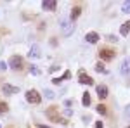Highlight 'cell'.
I'll use <instances>...</instances> for the list:
<instances>
[{
  "instance_id": "obj_1",
  "label": "cell",
  "mask_w": 130,
  "mask_h": 128,
  "mask_svg": "<svg viewBox=\"0 0 130 128\" xmlns=\"http://www.w3.org/2000/svg\"><path fill=\"white\" fill-rule=\"evenodd\" d=\"M59 26H61V31L64 36H70L71 33L75 31V21L71 19H61L59 21Z\"/></svg>"
},
{
  "instance_id": "obj_2",
  "label": "cell",
  "mask_w": 130,
  "mask_h": 128,
  "mask_svg": "<svg viewBox=\"0 0 130 128\" xmlns=\"http://www.w3.org/2000/svg\"><path fill=\"white\" fill-rule=\"evenodd\" d=\"M45 114H47L49 119H50V121H54V123H66V119H62L59 116V113H57V107H56V106L49 107L47 111H45Z\"/></svg>"
},
{
  "instance_id": "obj_3",
  "label": "cell",
  "mask_w": 130,
  "mask_h": 128,
  "mask_svg": "<svg viewBox=\"0 0 130 128\" xmlns=\"http://www.w3.org/2000/svg\"><path fill=\"white\" fill-rule=\"evenodd\" d=\"M26 100H28L30 104H40L42 97H40V94H38L37 90H28V92H26Z\"/></svg>"
},
{
  "instance_id": "obj_4",
  "label": "cell",
  "mask_w": 130,
  "mask_h": 128,
  "mask_svg": "<svg viewBox=\"0 0 130 128\" xmlns=\"http://www.w3.org/2000/svg\"><path fill=\"white\" fill-rule=\"evenodd\" d=\"M9 64L14 71H21V69H23V57H21V56H12L10 61H9Z\"/></svg>"
},
{
  "instance_id": "obj_5",
  "label": "cell",
  "mask_w": 130,
  "mask_h": 128,
  "mask_svg": "<svg viewBox=\"0 0 130 128\" xmlns=\"http://www.w3.org/2000/svg\"><path fill=\"white\" fill-rule=\"evenodd\" d=\"M99 56H101V59L102 61H111V59H115V50H111V49H101L99 50Z\"/></svg>"
},
{
  "instance_id": "obj_6",
  "label": "cell",
  "mask_w": 130,
  "mask_h": 128,
  "mask_svg": "<svg viewBox=\"0 0 130 128\" xmlns=\"http://www.w3.org/2000/svg\"><path fill=\"white\" fill-rule=\"evenodd\" d=\"M42 7H43V10H56L57 9V2L56 0H43Z\"/></svg>"
},
{
  "instance_id": "obj_7",
  "label": "cell",
  "mask_w": 130,
  "mask_h": 128,
  "mask_svg": "<svg viewBox=\"0 0 130 128\" xmlns=\"http://www.w3.org/2000/svg\"><path fill=\"white\" fill-rule=\"evenodd\" d=\"M19 88L14 87V85H9V83H4V94L5 95H12V94H18Z\"/></svg>"
},
{
  "instance_id": "obj_8",
  "label": "cell",
  "mask_w": 130,
  "mask_h": 128,
  "mask_svg": "<svg viewBox=\"0 0 130 128\" xmlns=\"http://www.w3.org/2000/svg\"><path fill=\"white\" fill-rule=\"evenodd\" d=\"M78 81H80L82 85H92V83H94V80L90 78V76H87L83 71L80 73V78H78Z\"/></svg>"
},
{
  "instance_id": "obj_9",
  "label": "cell",
  "mask_w": 130,
  "mask_h": 128,
  "mask_svg": "<svg viewBox=\"0 0 130 128\" xmlns=\"http://www.w3.org/2000/svg\"><path fill=\"white\" fill-rule=\"evenodd\" d=\"M120 71H121V75H130V59H125L123 62H121V68H120Z\"/></svg>"
},
{
  "instance_id": "obj_10",
  "label": "cell",
  "mask_w": 130,
  "mask_h": 128,
  "mask_svg": "<svg viewBox=\"0 0 130 128\" xmlns=\"http://www.w3.org/2000/svg\"><path fill=\"white\" fill-rule=\"evenodd\" d=\"M97 95H99V99H106L108 97V87L106 85H99L97 87Z\"/></svg>"
},
{
  "instance_id": "obj_11",
  "label": "cell",
  "mask_w": 130,
  "mask_h": 128,
  "mask_svg": "<svg viewBox=\"0 0 130 128\" xmlns=\"http://www.w3.org/2000/svg\"><path fill=\"white\" fill-rule=\"evenodd\" d=\"M120 33L123 35V36H127V35H130V21H127V23H123V24H121Z\"/></svg>"
},
{
  "instance_id": "obj_12",
  "label": "cell",
  "mask_w": 130,
  "mask_h": 128,
  "mask_svg": "<svg viewBox=\"0 0 130 128\" xmlns=\"http://www.w3.org/2000/svg\"><path fill=\"white\" fill-rule=\"evenodd\" d=\"M85 38H87V42H90V43H97V42H99V35L92 31V33H87Z\"/></svg>"
},
{
  "instance_id": "obj_13",
  "label": "cell",
  "mask_w": 130,
  "mask_h": 128,
  "mask_svg": "<svg viewBox=\"0 0 130 128\" xmlns=\"http://www.w3.org/2000/svg\"><path fill=\"white\" fill-rule=\"evenodd\" d=\"M28 56H30L31 59H33V57H40V49H38V45H33Z\"/></svg>"
},
{
  "instance_id": "obj_14",
  "label": "cell",
  "mask_w": 130,
  "mask_h": 128,
  "mask_svg": "<svg viewBox=\"0 0 130 128\" xmlns=\"http://www.w3.org/2000/svg\"><path fill=\"white\" fill-rule=\"evenodd\" d=\"M80 14H82V9L78 7V5H76V7H73V9H71V21L76 19V17H78Z\"/></svg>"
},
{
  "instance_id": "obj_15",
  "label": "cell",
  "mask_w": 130,
  "mask_h": 128,
  "mask_svg": "<svg viewBox=\"0 0 130 128\" xmlns=\"http://www.w3.org/2000/svg\"><path fill=\"white\" fill-rule=\"evenodd\" d=\"M82 104H83L85 107L90 106V94H89V92H85V94H83V100H82Z\"/></svg>"
},
{
  "instance_id": "obj_16",
  "label": "cell",
  "mask_w": 130,
  "mask_h": 128,
  "mask_svg": "<svg viewBox=\"0 0 130 128\" xmlns=\"http://www.w3.org/2000/svg\"><path fill=\"white\" fill-rule=\"evenodd\" d=\"M95 71H99V73H108L102 62H97V64H95Z\"/></svg>"
},
{
  "instance_id": "obj_17",
  "label": "cell",
  "mask_w": 130,
  "mask_h": 128,
  "mask_svg": "<svg viewBox=\"0 0 130 128\" xmlns=\"http://www.w3.org/2000/svg\"><path fill=\"white\" fill-rule=\"evenodd\" d=\"M30 73L33 75V76H38V75H40V69L37 68V66H31V68H30Z\"/></svg>"
},
{
  "instance_id": "obj_18",
  "label": "cell",
  "mask_w": 130,
  "mask_h": 128,
  "mask_svg": "<svg viewBox=\"0 0 130 128\" xmlns=\"http://www.w3.org/2000/svg\"><path fill=\"white\" fill-rule=\"evenodd\" d=\"M121 10H123L125 14H128V12H130V2H123V7H121Z\"/></svg>"
},
{
  "instance_id": "obj_19",
  "label": "cell",
  "mask_w": 130,
  "mask_h": 128,
  "mask_svg": "<svg viewBox=\"0 0 130 128\" xmlns=\"http://www.w3.org/2000/svg\"><path fill=\"white\" fill-rule=\"evenodd\" d=\"M7 104H5V102H0V114H2V113H5V111H7Z\"/></svg>"
},
{
  "instance_id": "obj_20",
  "label": "cell",
  "mask_w": 130,
  "mask_h": 128,
  "mask_svg": "<svg viewBox=\"0 0 130 128\" xmlns=\"http://www.w3.org/2000/svg\"><path fill=\"white\" fill-rule=\"evenodd\" d=\"M97 113H101V114H106V107H104L102 104H99V106H97Z\"/></svg>"
},
{
  "instance_id": "obj_21",
  "label": "cell",
  "mask_w": 130,
  "mask_h": 128,
  "mask_svg": "<svg viewBox=\"0 0 130 128\" xmlns=\"http://www.w3.org/2000/svg\"><path fill=\"white\" fill-rule=\"evenodd\" d=\"M70 78H71V73H70V71H64V75L61 76V80H70Z\"/></svg>"
},
{
  "instance_id": "obj_22",
  "label": "cell",
  "mask_w": 130,
  "mask_h": 128,
  "mask_svg": "<svg viewBox=\"0 0 130 128\" xmlns=\"http://www.w3.org/2000/svg\"><path fill=\"white\" fill-rule=\"evenodd\" d=\"M45 97L52 99V97H54V94H52V92H50V90H45Z\"/></svg>"
},
{
  "instance_id": "obj_23",
  "label": "cell",
  "mask_w": 130,
  "mask_h": 128,
  "mask_svg": "<svg viewBox=\"0 0 130 128\" xmlns=\"http://www.w3.org/2000/svg\"><path fill=\"white\" fill-rule=\"evenodd\" d=\"M52 83H54V85H59V83H61V78H54V80H52Z\"/></svg>"
},
{
  "instance_id": "obj_24",
  "label": "cell",
  "mask_w": 130,
  "mask_h": 128,
  "mask_svg": "<svg viewBox=\"0 0 130 128\" xmlns=\"http://www.w3.org/2000/svg\"><path fill=\"white\" fill-rule=\"evenodd\" d=\"M95 128H104L102 126V121H95Z\"/></svg>"
},
{
  "instance_id": "obj_25",
  "label": "cell",
  "mask_w": 130,
  "mask_h": 128,
  "mask_svg": "<svg viewBox=\"0 0 130 128\" xmlns=\"http://www.w3.org/2000/svg\"><path fill=\"white\" fill-rule=\"evenodd\" d=\"M125 114L130 118V106H127V107H125Z\"/></svg>"
},
{
  "instance_id": "obj_26",
  "label": "cell",
  "mask_w": 130,
  "mask_h": 128,
  "mask_svg": "<svg viewBox=\"0 0 130 128\" xmlns=\"http://www.w3.org/2000/svg\"><path fill=\"white\" fill-rule=\"evenodd\" d=\"M5 68H7L5 62H0V71H5Z\"/></svg>"
},
{
  "instance_id": "obj_27",
  "label": "cell",
  "mask_w": 130,
  "mask_h": 128,
  "mask_svg": "<svg viewBox=\"0 0 130 128\" xmlns=\"http://www.w3.org/2000/svg\"><path fill=\"white\" fill-rule=\"evenodd\" d=\"M37 128H50V126H47V125H37Z\"/></svg>"
},
{
  "instance_id": "obj_28",
  "label": "cell",
  "mask_w": 130,
  "mask_h": 128,
  "mask_svg": "<svg viewBox=\"0 0 130 128\" xmlns=\"http://www.w3.org/2000/svg\"><path fill=\"white\" fill-rule=\"evenodd\" d=\"M127 128H130V126H127Z\"/></svg>"
},
{
  "instance_id": "obj_29",
  "label": "cell",
  "mask_w": 130,
  "mask_h": 128,
  "mask_svg": "<svg viewBox=\"0 0 130 128\" xmlns=\"http://www.w3.org/2000/svg\"><path fill=\"white\" fill-rule=\"evenodd\" d=\"M0 128H2V126H0Z\"/></svg>"
}]
</instances>
